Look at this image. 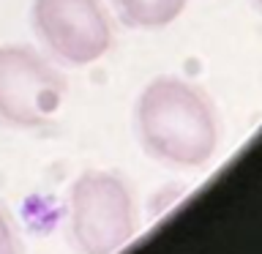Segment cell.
Here are the masks:
<instances>
[{"label":"cell","instance_id":"52a82bcc","mask_svg":"<svg viewBox=\"0 0 262 254\" xmlns=\"http://www.w3.org/2000/svg\"><path fill=\"white\" fill-rule=\"evenodd\" d=\"M257 3H259V6H262V0H257Z\"/></svg>","mask_w":262,"mask_h":254},{"label":"cell","instance_id":"6da1fadb","mask_svg":"<svg viewBox=\"0 0 262 254\" xmlns=\"http://www.w3.org/2000/svg\"><path fill=\"white\" fill-rule=\"evenodd\" d=\"M137 123L147 151L172 167H202L219 147L213 104L183 79L150 82L139 96Z\"/></svg>","mask_w":262,"mask_h":254},{"label":"cell","instance_id":"8992f818","mask_svg":"<svg viewBox=\"0 0 262 254\" xmlns=\"http://www.w3.org/2000/svg\"><path fill=\"white\" fill-rule=\"evenodd\" d=\"M0 254H19V243H16L11 219L6 216L3 208H0Z\"/></svg>","mask_w":262,"mask_h":254},{"label":"cell","instance_id":"277c9868","mask_svg":"<svg viewBox=\"0 0 262 254\" xmlns=\"http://www.w3.org/2000/svg\"><path fill=\"white\" fill-rule=\"evenodd\" d=\"M33 25L57 57L77 66L104 57L112 44L101 0H36Z\"/></svg>","mask_w":262,"mask_h":254},{"label":"cell","instance_id":"5b68a950","mask_svg":"<svg viewBox=\"0 0 262 254\" xmlns=\"http://www.w3.org/2000/svg\"><path fill=\"white\" fill-rule=\"evenodd\" d=\"M188 0H115L123 19L137 28H164L183 14Z\"/></svg>","mask_w":262,"mask_h":254},{"label":"cell","instance_id":"7a4b0ae2","mask_svg":"<svg viewBox=\"0 0 262 254\" xmlns=\"http://www.w3.org/2000/svg\"><path fill=\"white\" fill-rule=\"evenodd\" d=\"M134 229V200L118 175L90 170L74 180L71 235L82 254H115Z\"/></svg>","mask_w":262,"mask_h":254},{"label":"cell","instance_id":"3957f363","mask_svg":"<svg viewBox=\"0 0 262 254\" xmlns=\"http://www.w3.org/2000/svg\"><path fill=\"white\" fill-rule=\"evenodd\" d=\"M66 79L30 47H0V120L36 129L60 110Z\"/></svg>","mask_w":262,"mask_h":254}]
</instances>
